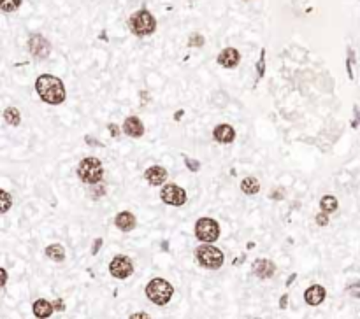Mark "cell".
Segmentation results:
<instances>
[{"label": "cell", "mask_w": 360, "mask_h": 319, "mask_svg": "<svg viewBox=\"0 0 360 319\" xmlns=\"http://www.w3.org/2000/svg\"><path fill=\"white\" fill-rule=\"evenodd\" d=\"M35 90L39 97L49 105H60L65 100V88L60 77L51 76V74H42L35 81Z\"/></svg>", "instance_id": "6da1fadb"}, {"label": "cell", "mask_w": 360, "mask_h": 319, "mask_svg": "<svg viewBox=\"0 0 360 319\" xmlns=\"http://www.w3.org/2000/svg\"><path fill=\"white\" fill-rule=\"evenodd\" d=\"M128 27H130L132 34H135L137 37H146V35L155 34L156 20L148 9H141V11H135L130 16Z\"/></svg>", "instance_id": "7a4b0ae2"}, {"label": "cell", "mask_w": 360, "mask_h": 319, "mask_svg": "<svg viewBox=\"0 0 360 319\" xmlns=\"http://www.w3.org/2000/svg\"><path fill=\"white\" fill-rule=\"evenodd\" d=\"M174 295V286L165 279H151L146 286V296L155 305H167Z\"/></svg>", "instance_id": "3957f363"}, {"label": "cell", "mask_w": 360, "mask_h": 319, "mask_svg": "<svg viewBox=\"0 0 360 319\" xmlns=\"http://www.w3.org/2000/svg\"><path fill=\"white\" fill-rule=\"evenodd\" d=\"M77 176L83 183L88 184H97L102 181L104 177V167H102V162L95 156L84 158L81 160L79 167H77Z\"/></svg>", "instance_id": "277c9868"}, {"label": "cell", "mask_w": 360, "mask_h": 319, "mask_svg": "<svg viewBox=\"0 0 360 319\" xmlns=\"http://www.w3.org/2000/svg\"><path fill=\"white\" fill-rule=\"evenodd\" d=\"M195 260H197L204 268L216 270V268H220L223 265L225 256H223V253L218 249V247L206 244V246H201L195 249Z\"/></svg>", "instance_id": "5b68a950"}, {"label": "cell", "mask_w": 360, "mask_h": 319, "mask_svg": "<svg viewBox=\"0 0 360 319\" xmlns=\"http://www.w3.org/2000/svg\"><path fill=\"white\" fill-rule=\"evenodd\" d=\"M195 235L202 242H216L220 237V225L211 218H201L195 223Z\"/></svg>", "instance_id": "8992f818"}, {"label": "cell", "mask_w": 360, "mask_h": 319, "mask_svg": "<svg viewBox=\"0 0 360 319\" xmlns=\"http://www.w3.org/2000/svg\"><path fill=\"white\" fill-rule=\"evenodd\" d=\"M160 197L167 205H174V207H181L187 204V191L177 184H165L160 191Z\"/></svg>", "instance_id": "52a82bcc"}, {"label": "cell", "mask_w": 360, "mask_h": 319, "mask_svg": "<svg viewBox=\"0 0 360 319\" xmlns=\"http://www.w3.org/2000/svg\"><path fill=\"white\" fill-rule=\"evenodd\" d=\"M109 272H111V275L116 279H127L130 277L132 272H134V265H132L128 256L118 254V256L113 258V261L109 263Z\"/></svg>", "instance_id": "ba28073f"}, {"label": "cell", "mask_w": 360, "mask_h": 319, "mask_svg": "<svg viewBox=\"0 0 360 319\" xmlns=\"http://www.w3.org/2000/svg\"><path fill=\"white\" fill-rule=\"evenodd\" d=\"M28 51L35 58H48L49 53H51V44L41 34H32L28 39Z\"/></svg>", "instance_id": "9c48e42d"}, {"label": "cell", "mask_w": 360, "mask_h": 319, "mask_svg": "<svg viewBox=\"0 0 360 319\" xmlns=\"http://www.w3.org/2000/svg\"><path fill=\"white\" fill-rule=\"evenodd\" d=\"M216 62H218L222 67H225V69H234V67L239 65L241 55H239V51H237L236 48H225L223 51H220Z\"/></svg>", "instance_id": "30bf717a"}, {"label": "cell", "mask_w": 360, "mask_h": 319, "mask_svg": "<svg viewBox=\"0 0 360 319\" xmlns=\"http://www.w3.org/2000/svg\"><path fill=\"white\" fill-rule=\"evenodd\" d=\"M325 296H327L325 288H323V286H320V284L309 286V288L304 291V300H306V303H308V305H313V307L320 305V303H322L323 300H325Z\"/></svg>", "instance_id": "8fae6325"}, {"label": "cell", "mask_w": 360, "mask_h": 319, "mask_svg": "<svg viewBox=\"0 0 360 319\" xmlns=\"http://www.w3.org/2000/svg\"><path fill=\"white\" fill-rule=\"evenodd\" d=\"M253 272H255L256 277L260 279H271L276 272V265L273 263L271 260H265V258H260L253 263Z\"/></svg>", "instance_id": "7c38bea8"}, {"label": "cell", "mask_w": 360, "mask_h": 319, "mask_svg": "<svg viewBox=\"0 0 360 319\" xmlns=\"http://www.w3.org/2000/svg\"><path fill=\"white\" fill-rule=\"evenodd\" d=\"M144 177H146V181L151 184V186H162L167 179V170L160 165L149 167V169L144 172Z\"/></svg>", "instance_id": "4fadbf2b"}, {"label": "cell", "mask_w": 360, "mask_h": 319, "mask_svg": "<svg viewBox=\"0 0 360 319\" xmlns=\"http://www.w3.org/2000/svg\"><path fill=\"white\" fill-rule=\"evenodd\" d=\"M123 132L128 137H135L137 139V137H142V133H144V125H142L137 116H128L123 123Z\"/></svg>", "instance_id": "5bb4252c"}, {"label": "cell", "mask_w": 360, "mask_h": 319, "mask_svg": "<svg viewBox=\"0 0 360 319\" xmlns=\"http://www.w3.org/2000/svg\"><path fill=\"white\" fill-rule=\"evenodd\" d=\"M213 137H215V140H218L220 144H230L236 139V130L230 125H218L215 128V132H213Z\"/></svg>", "instance_id": "9a60e30c"}, {"label": "cell", "mask_w": 360, "mask_h": 319, "mask_svg": "<svg viewBox=\"0 0 360 319\" xmlns=\"http://www.w3.org/2000/svg\"><path fill=\"white\" fill-rule=\"evenodd\" d=\"M115 225L118 226L121 232H132L135 228V225H137V221H135V216L132 212L121 211L115 218Z\"/></svg>", "instance_id": "2e32d148"}, {"label": "cell", "mask_w": 360, "mask_h": 319, "mask_svg": "<svg viewBox=\"0 0 360 319\" xmlns=\"http://www.w3.org/2000/svg\"><path fill=\"white\" fill-rule=\"evenodd\" d=\"M53 309H55V305H51V303H49L48 300H44V298L37 300V302L34 303L35 317H49L53 314Z\"/></svg>", "instance_id": "e0dca14e"}, {"label": "cell", "mask_w": 360, "mask_h": 319, "mask_svg": "<svg viewBox=\"0 0 360 319\" xmlns=\"http://www.w3.org/2000/svg\"><path fill=\"white\" fill-rule=\"evenodd\" d=\"M241 190L242 193L246 195H256L260 191V183L256 177H244V179L241 181Z\"/></svg>", "instance_id": "ac0fdd59"}, {"label": "cell", "mask_w": 360, "mask_h": 319, "mask_svg": "<svg viewBox=\"0 0 360 319\" xmlns=\"http://www.w3.org/2000/svg\"><path fill=\"white\" fill-rule=\"evenodd\" d=\"M46 256L53 261H63L65 260V249H63L60 244H51V246L46 247Z\"/></svg>", "instance_id": "d6986e66"}, {"label": "cell", "mask_w": 360, "mask_h": 319, "mask_svg": "<svg viewBox=\"0 0 360 319\" xmlns=\"http://www.w3.org/2000/svg\"><path fill=\"white\" fill-rule=\"evenodd\" d=\"M320 207H322L323 212H334L339 207V202H337V198L332 197V195H325V197H322V200H320Z\"/></svg>", "instance_id": "ffe728a7"}, {"label": "cell", "mask_w": 360, "mask_h": 319, "mask_svg": "<svg viewBox=\"0 0 360 319\" xmlns=\"http://www.w3.org/2000/svg\"><path fill=\"white\" fill-rule=\"evenodd\" d=\"M4 118H6V121L13 126H18L21 123V114L16 107H7L6 111H4Z\"/></svg>", "instance_id": "44dd1931"}, {"label": "cell", "mask_w": 360, "mask_h": 319, "mask_svg": "<svg viewBox=\"0 0 360 319\" xmlns=\"http://www.w3.org/2000/svg\"><path fill=\"white\" fill-rule=\"evenodd\" d=\"M21 2L23 0H0V7H2L4 13H13L21 6Z\"/></svg>", "instance_id": "7402d4cb"}, {"label": "cell", "mask_w": 360, "mask_h": 319, "mask_svg": "<svg viewBox=\"0 0 360 319\" xmlns=\"http://www.w3.org/2000/svg\"><path fill=\"white\" fill-rule=\"evenodd\" d=\"M0 197H2V207H0V212H2V214H6V212L9 211L11 205H13V197H11V195L7 193L6 190L0 191Z\"/></svg>", "instance_id": "603a6c76"}, {"label": "cell", "mask_w": 360, "mask_h": 319, "mask_svg": "<svg viewBox=\"0 0 360 319\" xmlns=\"http://www.w3.org/2000/svg\"><path fill=\"white\" fill-rule=\"evenodd\" d=\"M188 46L190 48H202L204 46V37L201 34H192L190 39H188Z\"/></svg>", "instance_id": "cb8c5ba5"}, {"label": "cell", "mask_w": 360, "mask_h": 319, "mask_svg": "<svg viewBox=\"0 0 360 319\" xmlns=\"http://www.w3.org/2000/svg\"><path fill=\"white\" fill-rule=\"evenodd\" d=\"M256 70H258V77H262L265 74V49L260 51V60H258V65H256Z\"/></svg>", "instance_id": "d4e9b609"}, {"label": "cell", "mask_w": 360, "mask_h": 319, "mask_svg": "<svg viewBox=\"0 0 360 319\" xmlns=\"http://www.w3.org/2000/svg\"><path fill=\"white\" fill-rule=\"evenodd\" d=\"M185 165L188 167L190 172H197V170L201 169V163H199L197 160H192V158H185Z\"/></svg>", "instance_id": "484cf974"}, {"label": "cell", "mask_w": 360, "mask_h": 319, "mask_svg": "<svg viewBox=\"0 0 360 319\" xmlns=\"http://www.w3.org/2000/svg\"><path fill=\"white\" fill-rule=\"evenodd\" d=\"M348 293H350L353 298H360V282H355V284L348 286Z\"/></svg>", "instance_id": "4316f807"}, {"label": "cell", "mask_w": 360, "mask_h": 319, "mask_svg": "<svg viewBox=\"0 0 360 319\" xmlns=\"http://www.w3.org/2000/svg\"><path fill=\"white\" fill-rule=\"evenodd\" d=\"M316 223H318L320 226H327L329 225V216L323 214V212H320V214L316 216Z\"/></svg>", "instance_id": "83f0119b"}, {"label": "cell", "mask_w": 360, "mask_h": 319, "mask_svg": "<svg viewBox=\"0 0 360 319\" xmlns=\"http://www.w3.org/2000/svg\"><path fill=\"white\" fill-rule=\"evenodd\" d=\"M108 130H109V133H111L113 137H118L120 135V128H118V125H115V123H113V125H109Z\"/></svg>", "instance_id": "f1b7e54d"}, {"label": "cell", "mask_w": 360, "mask_h": 319, "mask_svg": "<svg viewBox=\"0 0 360 319\" xmlns=\"http://www.w3.org/2000/svg\"><path fill=\"white\" fill-rule=\"evenodd\" d=\"M101 247H102V239H95V242H94V249H92V254H97Z\"/></svg>", "instance_id": "f546056e"}, {"label": "cell", "mask_w": 360, "mask_h": 319, "mask_svg": "<svg viewBox=\"0 0 360 319\" xmlns=\"http://www.w3.org/2000/svg\"><path fill=\"white\" fill-rule=\"evenodd\" d=\"M287 305H288V295H283L280 300V307L281 309H287Z\"/></svg>", "instance_id": "4dcf8cb0"}, {"label": "cell", "mask_w": 360, "mask_h": 319, "mask_svg": "<svg viewBox=\"0 0 360 319\" xmlns=\"http://www.w3.org/2000/svg\"><path fill=\"white\" fill-rule=\"evenodd\" d=\"M0 274H2V286H6V282H7V270H6V268H2V270H0Z\"/></svg>", "instance_id": "1f68e13d"}, {"label": "cell", "mask_w": 360, "mask_h": 319, "mask_svg": "<svg viewBox=\"0 0 360 319\" xmlns=\"http://www.w3.org/2000/svg\"><path fill=\"white\" fill-rule=\"evenodd\" d=\"M130 317H132V319H137V317H148V314H146V312H135V314H132Z\"/></svg>", "instance_id": "d6a6232c"}, {"label": "cell", "mask_w": 360, "mask_h": 319, "mask_svg": "<svg viewBox=\"0 0 360 319\" xmlns=\"http://www.w3.org/2000/svg\"><path fill=\"white\" fill-rule=\"evenodd\" d=\"M86 142L95 144V146H102V142H99V140H94V139H92V137H86Z\"/></svg>", "instance_id": "836d02e7"}, {"label": "cell", "mask_w": 360, "mask_h": 319, "mask_svg": "<svg viewBox=\"0 0 360 319\" xmlns=\"http://www.w3.org/2000/svg\"><path fill=\"white\" fill-rule=\"evenodd\" d=\"M295 277H297V275H295V274H292V275H290V277H288V281H287V286H290V284H292V282H294V281H295Z\"/></svg>", "instance_id": "e575fe53"}, {"label": "cell", "mask_w": 360, "mask_h": 319, "mask_svg": "<svg viewBox=\"0 0 360 319\" xmlns=\"http://www.w3.org/2000/svg\"><path fill=\"white\" fill-rule=\"evenodd\" d=\"M55 309H56V310H63L65 307H63L62 302H56V303H55Z\"/></svg>", "instance_id": "d590c367"}, {"label": "cell", "mask_w": 360, "mask_h": 319, "mask_svg": "<svg viewBox=\"0 0 360 319\" xmlns=\"http://www.w3.org/2000/svg\"><path fill=\"white\" fill-rule=\"evenodd\" d=\"M181 114H183V111H177V112H176V119H181V118H179Z\"/></svg>", "instance_id": "8d00e7d4"}]
</instances>
